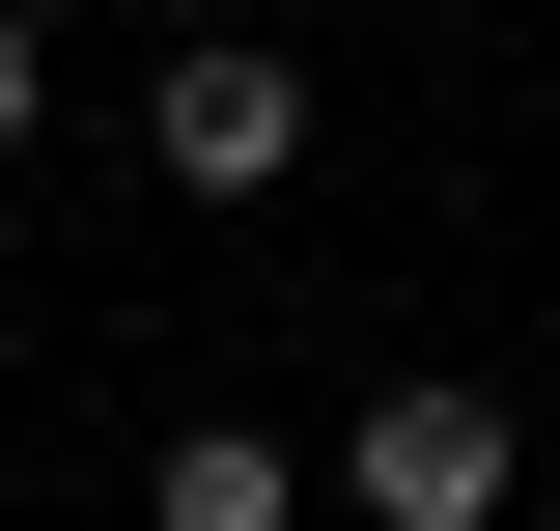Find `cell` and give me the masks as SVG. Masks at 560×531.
<instances>
[{"label": "cell", "instance_id": "cell-1", "mask_svg": "<svg viewBox=\"0 0 560 531\" xmlns=\"http://www.w3.org/2000/svg\"><path fill=\"white\" fill-rule=\"evenodd\" d=\"M533 504V420L477 392V364H393V392L337 420V531H504Z\"/></svg>", "mask_w": 560, "mask_h": 531}, {"label": "cell", "instance_id": "cell-2", "mask_svg": "<svg viewBox=\"0 0 560 531\" xmlns=\"http://www.w3.org/2000/svg\"><path fill=\"white\" fill-rule=\"evenodd\" d=\"M140 113H168V197H280V168H308V57H280V28H168Z\"/></svg>", "mask_w": 560, "mask_h": 531}, {"label": "cell", "instance_id": "cell-3", "mask_svg": "<svg viewBox=\"0 0 560 531\" xmlns=\"http://www.w3.org/2000/svg\"><path fill=\"white\" fill-rule=\"evenodd\" d=\"M140 504H168V531H308V448H280V420H168Z\"/></svg>", "mask_w": 560, "mask_h": 531}, {"label": "cell", "instance_id": "cell-4", "mask_svg": "<svg viewBox=\"0 0 560 531\" xmlns=\"http://www.w3.org/2000/svg\"><path fill=\"white\" fill-rule=\"evenodd\" d=\"M28 113H57V57H28V0H0V168H28Z\"/></svg>", "mask_w": 560, "mask_h": 531}, {"label": "cell", "instance_id": "cell-5", "mask_svg": "<svg viewBox=\"0 0 560 531\" xmlns=\"http://www.w3.org/2000/svg\"><path fill=\"white\" fill-rule=\"evenodd\" d=\"M140 28H253V0H140Z\"/></svg>", "mask_w": 560, "mask_h": 531}]
</instances>
